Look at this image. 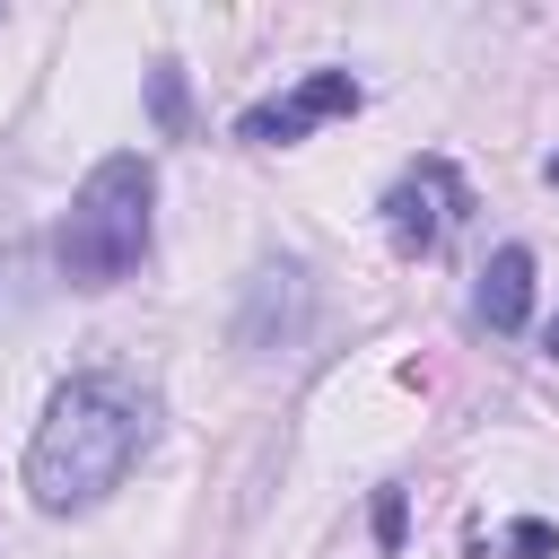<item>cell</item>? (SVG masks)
I'll return each instance as SVG.
<instances>
[{
    "instance_id": "obj_4",
    "label": "cell",
    "mask_w": 559,
    "mask_h": 559,
    "mask_svg": "<svg viewBox=\"0 0 559 559\" xmlns=\"http://www.w3.org/2000/svg\"><path fill=\"white\" fill-rule=\"evenodd\" d=\"M358 105H367V87H358L349 70H306L288 96L253 105V114L236 122V140H253V148H288V140H306L314 122H341V114H358Z\"/></svg>"
},
{
    "instance_id": "obj_9",
    "label": "cell",
    "mask_w": 559,
    "mask_h": 559,
    "mask_svg": "<svg viewBox=\"0 0 559 559\" xmlns=\"http://www.w3.org/2000/svg\"><path fill=\"white\" fill-rule=\"evenodd\" d=\"M376 542H384V550L402 542V489H376Z\"/></svg>"
},
{
    "instance_id": "obj_5",
    "label": "cell",
    "mask_w": 559,
    "mask_h": 559,
    "mask_svg": "<svg viewBox=\"0 0 559 559\" xmlns=\"http://www.w3.org/2000/svg\"><path fill=\"white\" fill-rule=\"evenodd\" d=\"M297 323H306V271H297V262H262L253 288H245L236 341H245L253 358H271L280 341H297Z\"/></svg>"
},
{
    "instance_id": "obj_7",
    "label": "cell",
    "mask_w": 559,
    "mask_h": 559,
    "mask_svg": "<svg viewBox=\"0 0 559 559\" xmlns=\"http://www.w3.org/2000/svg\"><path fill=\"white\" fill-rule=\"evenodd\" d=\"M148 96H157V122H166V131H183V79H175V61H157V70H148Z\"/></svg>"
},
{
    "instance_id": "obj_1",
    "label": "cell",
    "mask_w": 559,
    "mask_h": 559,
    "mask_svg": "<svg viewBox=\"0 0 559 559\" xmlns=\"http://www.w3.org/2000/svg\"><path fill=\"white\" fill-rule=\"evenodd\" d=\"M148 437H157V393L148 384H131L114 367L70 376L44 402L35 437H26V489H35V507L44 515L96 507L105 489H122V472L148 454Z\"/></svg>"
},
{
    "instance_id": "obj_2",
    "label": "cell",
    "mask_w": 559,
    "mask_h": 559,
    "mask_svg": "<svg viewBox=\"0 0 559 559\" xmlns=\"http://www.w3.org/2000/svg\"><path fill=\"white\" fill-rule=\"evenodd\" d=\"M148 201H157V175L140 148H114L87 166V183L70 192L61 210V236H52V262L70 288H114L148 262Z\"/></svg>"
},
{
    "instance_id": "obj_11",
    "label": "cell",
    "mask_w": 559,
    "mask_h": 559,
    "mask_svg": "<svg viewBox=\"0 0 559 559\" xmlns=\"http://www.w3.org/2000/svg\"><path fill=\"white\" fill-rule=\"evenodd\" d=\"M550 358H559V323H550Z\"/></svg>"
},
{
    "instance_id": "obj_3",
    "label": "cell",
    "mask_w": 559,
    "mask_h": 559,
    "mask_svg": "<svg viewBox=\"0 0 559 559\" xmlns=\"http://www.w3.org/2000/svg\"><path fill=\"white\" fill-rule=\"evenodd\" d=\"M463 210H472V192H463V175H454L445 157H419V166L384 192V227H393L402 253H437V245L454 236Z\"/></svg>"
},
{
    "instance_id": "obj_8",
    "label": "cell",
    "mask_w": 559,
    "mask_h": 559,
    "mask_svg": "<svg viewBox=\"0 0 559 559\" xmlns=\"http://www.w3.org/2000/svg\"><path fill=\"white\" fill-rule=\"evenodd\" d=\"M507 550H515V559H550V550H559V533H550L542 515H515V524H507Z\"/></svg>"
},
{
    "instance_id": "obj_10",
    "label": "cell",
    "mask_w": 559,
    "mask_h": 559,
    "mask_svg": "<svg viewBox=\"0 0 559 559\" xmlns=\"http://www.w3.org/2000/svg\"><path fill=\"white\" fill-rule=\"evenodd\" d=\"M542 175H550V183H559V157H550V166H542Z\"/></svg>"
},
{
    "instance_id": "obj_6",
    "label": "cell",
    "mask_w": 559,
    "mask_h": 559,
    "mask_svg": "<svg viewBox=\"0 0 559 559\" xmlns=\"http://www.w3.org/2000/svg\"><path fill=\"white\" fill-rule=\"evenodd\" d=\"M472 306H480L489 332H524V314H533V253L524 245H498L489 271H480V288H472Z\"/></svg>"
}]
</instances>
